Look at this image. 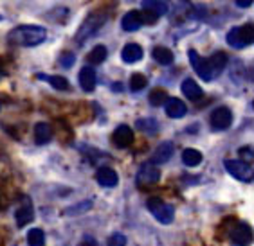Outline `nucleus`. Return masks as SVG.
Returning <instances> with one entry per match:
<instances>
[{
    "mask_svg": "<svg viewBox=\"0 0 254 246\" xmlns=\"http://www.w3.org/2000/svg\"><path fill=\"white\" fill-rule=\"evenodd\" d=\"M240 154L245 156L247 160H253V149H251V148H242V149H240Z\"/></svg>",
    "mask_w": 254,
    "mask_h": 246,
    "instance_id": "32",
    "label": "nucleus"
},
{
    "mask_svg": "<svg viewBox=\"0 0 254 246\" xmlns=\"http://www.w3.org/2000/svg\"><path fill=\"white\" fill-rule=\"evenodd\" d=\"M96 178H98L99 185H103V187H116L119 182L118 173L112 167H101V169H98Z\"/></svg>",
    "mask_w": 254,
    "mask_h": 246,
    "instance_id": "13",
    "label": "nucleus"
},
{
    "mask_svg": "<svg viewBox=\"0 0 254 246\" xmlns=\"http://www.w3.org/2000/svg\"><path fill=\"white\" fill-rule=\"evenodd\" d=\"M27 243L29 246H45V234L40 228H33L27 234Z\"/></svg>",
    "mask_w": 254,
    "mask_h": 246,
    "instance_id": "26",
    "label": "nucleus"
},
{
    "mask_svg": "<svg viewBox=\"0 0 254 246\" xmlns=\"http://www.w3.org/2000/svg\"><path fill=\"white\" fill-rule=\"evenodd\" d=\"M90 205H92V203L90 201H87L83 205V203H79V205H76V207H72V208H67V210H65V212H67V216H76V214H79V212H85V210H87V208H90Z\"/></svg>",
    "mask_w": 254,
    "mask_h": 246,
    "instance_id": "31",
    "label": "nucleus"
},
{
    "mask_svg": "<svg viewBox=\"0 0 254 246\" xmlns=\"http://www.w3.org/2000/svg\"><path fill=\"white\" fill-rule=\"evenodd\" d=\"M137 128L141 131H144V133L153 135V133H157V130H159V124H157L155 119H139V121H137Z\"/></svg>",
    "mask_w": 254,
    "mask_h": 246,
    "instance_id": "27",
    "label": "nucleus"
},
{
    "mask_svg": "<svg viewBox=\"0 0 254 246\" xmlns=\"http://www.w3.org/2000/svg\"><path fill=\"white\" fill-rule=\"evenodd\" d=\"M108 56V50L105 45H98V47H94L90 52H88L87 56V61L90 63V65H101L105 59H107Z\"/></svg>",
    "mask_w": 254,
    "mask_h": 246,
    "instance_id": "23",
    "label": "nucleus"
},
{
    "mask_svg": "<svg viewBox=\"0 0 254 246\" xmlns=\"http://www.w3.org/2000/svg\"><path fill=\"white\" fill-rule=\"evenodd\" d=\"M141 25H142V22H141V13H139V11H128L121 20V27L125 31H128V33L137 31Z\"/></svg>",
    "mask_w": 254,
    "mask_h": 246,
    "instance_id": "19",
    "label": "nucleus"
},
{
    "mask_svg": "<svg viewBox=\"0 0 254 246\" xmlns=\"http://www.w3.org/2000/svg\"><path fill=\"white\" fill-rule=\"evenodd\" d=\"M34 140L38 144H47L53 140V128L47 122H38L34 126Z\"/></svg>",
    "mask_w": 254,
    "mask_h": 246,
    "instance_id": "20",
    "label": "nucleus"
},
{
    "mask_svg": "<svg viewBox=\"0 0 254 246\" xmlns=\"http://www.w3.org/2000/svg\"><path fill=\"white\" fill-rule=\"evenodd\" d=\"M148 210L152 212V216L155 217L157 221L162 223V225H170L175 219V208L171 207L170 203L162 201L159 198H150L146 203Z\"/></svg>",
    "mask_w": 254,
    "mask_h": 246,
    "instance_id": "4",
    "label": "nucleus"
},
{
    "mask_svg": "<svg viewBox=\"0 0 254 246\" xmlns=\"http://www.w3.org/2000/svg\"><path fill=\"white\" fill-rule=\"evenodd\" d=\"M254 33H253V25L245 24L238 25V27H233V29L227 33V44L235 49H245L253 44Z\"/></svg>",
    "mask_w": 254,
    "mask_h": 246,
    "instance_id": "5",
    "label": "nucleus"
},
{
    "mask_svg": "<svg viewBox=\"0 0 254 246\" xmlns=\"http://www.w3.org/2000/svg\"><path fill=\"white\" fill-rule=\"evenodd\" d=\"M142 47L137 44H127L121 50V58L125 63H137L142 59Z\"/></svg>",
    "mask_w": 254,
    "mask_h": 246,
    "instance_id": "15",
    "label": "nucleus"
},
{
    "mask_svg": "<svg viewBox=\"0 0 254 246\" xmlns=\"http://www.w3.org/2000/svg\"><path fill=\"white\" fill-rule=\"evenodd\" d=\"M108 246H127V237L123 234H112L108 239Z\"/></svg>",
    "mask_w": 254,
    "mask_h": 246,
    "instance_id": "30",
    "label": "nucleus"
},
{
    "mask_svg": "<svg viewBox=\"0 0 254 246\" xmlns=\"http://www.w3.org/2000/svg\"><path fill=\"white\" fill-rule=\"evenodd\" d=\"M173 151H175V148H173L171 142H162V144H159V148H157L152 156V164H166L168 160L171 158Z\"/></svg>",
    "mask_w": 254,
    "mask_h": 246,
    "instance_id": "17",
    "label": "nucleus"
},
{
    "mask_svg": "<svg viewBox=\"0 0 254 246\" xmlns=\"http://www.w3.org/2000/svg\"><path fill=\"white\" fill-rule=\"evenodd\" d=\"M130 90L132 92H141L142 88H146V85H148V79H146V76L144 74H141V72H135V74H132V77H130Z\"/></svg>",
    "mask_w": 254,
    "mask_h": 246,
    "instance_id": "25",
    "label": "nucleus"
},
{
    "mask_svg": "<svg viewBox=\"0 0 254 246\" xmlns=\"http://www.w3.org/2000/svg\"><path fill=\"white\" fill-rule=\"evenodd\" d=\"M211 128L215 131H224L227 130L233 122V113L227 106H218L213 113H211Z\"/></svg>",
    "mask_w": 254,
    "mask_h": 246,
    "instance_id": "7",
    "label": "nucleus"
},
{
    "mask_svg": "<svg viewBox=\"0 0 254 246\" xmlns=\"http://www.w3.org/2000/svg\"><path fill=\"white\" fill-rule=\"evenodd\" d=\"M148 99H150V104H152V106H155V108L162 106V104L166 102V99H168V94L164 92L162 88H155V90L150 94V97H148Z\"/></svg>",
    "mask_w": 254,
    "mask_h": 246,
    "instance_id": "28",
    "label": "nucleus"
},
{
    "mask_svg": "<svg viewBox=\"0 0 254 246\" xmlns=\"http://www.w3.org/2000/svg\"><path fill=\"white\" fill-rule=\"evenodd\" d=\"M190 63L193 70L204 79V81H213L224 72L225 65H227V56L224 52H215L211 58H204L200 54L191 49L190 52Z\"/></svg>",
    "mask_w": 254,
    "mask_h": 246,
    "instance_id": "1",
    "label": "nucleus"
},
{
    "mask_svg": "<svg viewBox=\"0 0 254 246\" xmlns=\"http://www.w3.org/2000/svg\"><path fill=\"white\" fill-rule=\"evenodd\" d=\"M96 81H98V77H96V72H94L92 67L81 68V72H79V87L83 88L85 92H92L94 88H96Z\"/></svg>",
    "mask_w": 254,
    "mask_h": 246,
    "instance_id": "16",
    "label": "nucleus"
},
{
    "mask_svg": "<svg viewBox=\"0 0 254 246\" xmlns=\"http://www.w3.org/2000/svg\"><path fill=\"white\" fill-rule=\"evenodd\" d=\"M182 162H184V165H188V167H196V165L202 162V153L196 149H184L182 151Z\"/></svg>",
    "mask_w": 254,
    "mask_h": 246,
    "instance_id": "24",
    "label": "nucleus"
},
{
    "mask_svg": "<svg viewBox=\"0 0 254 246\" xmlns=\"http://www.w3.org/2000/svg\"><path fill=\"white\" fill-rule=\"evenodd\" d=\"M60 65L64 68H68V67H72L74 61H76V56H74V52H64L62 56H60Z\"/></svg>",
    "mask_w": 254,
    "mask_h": 246,
    "instance_id": "29",
    "label": "nucleus"
},
{
    "mask_svg": "<svg viewBox=\"0 0 254 246\" xmlns=\"http://www.w3.org/2000/svg\"><path fill=\"white\" fill-rule=\"evenodd\" d=\"M231 243L235 246H249L253 241V230H251L249 225H236L233 230H231Z\"/></svg>",
    "mask_w": 254,
    "mask_h": 246,
    "instance_id": "9",
    "label": "nucleus"
},
{
    "mask_svg": "<svg viewBox=\"0 0 254 246\" xmlns=\"http://www.w3.org/2000/svg\"><path fill=\"white\" fill-rule=\"evenodd\" d=\"M38 79L47 81L54 90H62V92H65V90L70 88V85H68V81L64 76H47V74H38Z\"/></svg>",
    "mask_w": 254,
    "mask_h": 246,
    "instance_id": "22",
    "label": "nucleus"
},
{
    "mask_svg": "<svg viewBox=\"0 0 254 246\" xmlns=\"http://www.w3.org/2000/svg\"><path fill=\"white\" fill-rule=\"evenodd\" d=\"M107 13H103V11H98V13H92V15H88L87 20H85L81 27H79L78 34H76V42L81 44V42H87L88 38H92L94 34L98 33L101 29L103 25L107 24Z\"/></svg>",
    "mask_w": 254,
    "mask_h": 246,
    "instance_id": "3",
    "label": "nucleus"
},
{
    "mask_svg": "<svg viewBox=\"0 0 254 246\" xmlns=\"http://www.w3.org/2000/svg\"><path fill=\"white\" fill-rule=\"evenodd\" d=\"M16 217V225L18 227H25V225H29L33 221V205H31V199L29 198H22V203H20V207L16 208L15 212Z\"/></svg>",
    "mask_w": 254,
    "mask_h": 246,
    "instance_id": "11",
    "label": "nucleus"
},
{
    "mask_svg": "<svg viewBox=\"0 0 254 246\" xmlns=\"http://www.w3.org/2000/svg\"><path fill=\"white\" fill-rule=\"evenodd\" d=\"M224 167L227 169V173L231 176H235L236 180H242V182H253L254 171L251 167L249 162H244V160H225Z\"/></svg>",
    "mask_w": 254,
    "mask_h": 246,
    "instance_id": "6",
    "label": "nucleus"
},
{
    "mask_svg": "<svg viewBox=\"0 0 254 246\" xmlns=\"http://www.w3.org/2000/svg\"><path fill=\"white\" fill-rule=\"evenodd\" d=\"M236 5H238V7H251V5H253V0H236Z\"/></svg>",
    "mask_w": 254,
    "mask_h": 246,
    "instance_id": "33",
    "label": "nucleus"
},
{
    "mask_svg": "<svg viewBox=\"0 0 254 246\" xmlns=\"http://www.w3.org/2000/svg\"><path fill=\"white\" fill-rule=\"evenodd\" d=\"M152 56L153 59H155L159 65H171L173 63V59H175V56H173V52H171L168 47H162V45H157V47H153L152 50Z\"/></svg>",
    "mask_w": 254,
    "mask_h": 246,
    "instance_id": "21",
    "label": "nucleus"
},
{
    "mask_svg": "<svg viewBox=\"0 0 254 246\" xmlns=\"http://www.w3.org/2000/svg\"><path fill=\"white\" fill-rule=\"evenodd\" d=\"M142 9H144V13H150V15H155L157 18L162 15H166L168 13V4L164 2V0H142Z\"/></svg>",
    "mask_w": 254,
    "mask_h": 246,
    "instance_id": "14",
    "label": "nucleus"
},
{
    "mask_svg": "<svg viewBox=\"0 0 254 246\" xmlns=\"http://www.w3.org/2000/svg\"><path fill=\"white\" fill-rule=\"evenodd\" d=\"M181 90L188 99H191V101H196V99L202 97V88L198 87V83H196L195 79H191V77H188V79L182 81Z\"/></svg>",
    "mask_w": 254,
    "mask_h": 246,
    "instance_id": "18",
    "label": "nucleus"
},
{
    "mask_svg": "<svg viewBox=\"0 0 254 246\" xmlns=\"http://www.w3.org/2000/svg\"><path fill=\"white\" fill-rule=\"evenodd\" d=\"M47 38L45 27L40 25H18L7 34V42L16 47H36Z\"/></svg>",
    "mask_w": 254,
    "mask_h": 246,
    "instance_id": "2",
    "label": "nucleus"
},
{
    "mask_svg": "<svg viewBox=\"0 0 254 246\" xmlns=\"http://www.w3.org/2000/svg\"><path fill=\"white\" fill-rule=\"evenodd\" d=\"M164 108H166V115L171 119H181L188 113V106L184 104V101L177 99V97H168Z\"/></svg>",
    "mask_w": 254,
    "mask_h": 246,
    "instance_id": "12",
    "label": "nucleus"
},
{
    "mask_svg": "<svg viewBox=\"0 0 254 246\" xmlns=\"http://www.w3.org/2000/svg\"><path fill=\"white\" fill-rule=\"evenodd\" d=\"M2 18H4V16H2V15H0V20H2Z\"/></svg>",
    "mask_w": 254,
    "mask_h": 246,
    "instance_id": "34",
    "label": "nucleus"
},
{
    "mask_svg": "<svg viewBox=\"0 0 254 246\" xmlns=\"http://www.w3.org/2000/svg\"><path fill=\"white\" fill-rule=\"evenodd\" d=\"M161 178V171L157 169V165L152 164V162H148V164H142L137 171V184L139 185H153L159 182Z\"/></svg>",
    "mask_w": 254,
    "mask_h": 246,
    "instance_id": "8",
    "label": "nucleus"
},
{
    "mask_svg": "<svg viewBox=\"0 0 254 246\" xmlns=\"http://www.w3.org/2000/svg\"><path fill=\"white\" fill-rule=\"evenodd\" d=\"M112 140H114V144L118 146V148H121V149H125V148H130V146H132V142H133L132 128H128L127 124L118 126V128H116V131H114Z\"/></svg>",
    "mask_w": 254,
    "mask_h": 246,
    "instance_id": "10",
    "label": "nucleus"
}]
</instances>
